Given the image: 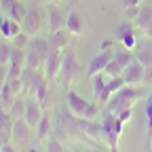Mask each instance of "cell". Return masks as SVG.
<instances>
[{
  "mask_svg": "<svg viewBox=\"0 0 152 152\" xmlns=\"http://www.w3.org/2000/svg\"><path fill=\"white\" fill-rule=\"evenodd\" d=\"M15 97H17V93L13 91V87L9 85V83H4V87H2V91H0V106H4L7 110L13 106V102H15Z\"/></svg>",
  "mask_w": 152,
  "mask_h": 152,
  "instance_id": "23",
  "label": "cell"
},
{
  "mask_svg": "<svg viewBox=\"0 0 152 152\" xmlns=\"http://www.w3.org/2000/svg\"><path fill=\"white\" fill-rule=\"evenodd\" d=\"M11 53H13V42L0 36V64H2V66H9Z\"/></svg>",
  "mask_w": 152,
  "mask_h": 152,
  "instance_id": "25",
  "label": "cell"
},
{
  "mask_svg": "<svg viewBox=\"0 0 152 152\" xmlns=\"http://www.w3.org/2000/svg\"><path fill=\"white\" fill-rule=\"evenodd\" d=\"M68 152H83V150H78V148H74V150H68Z\"/></svg>",
  "mask_w": 152,
  "mask_h": 152,
  "instance_id": "48",
  "label": "cell"
},
{
  "mask_svg": "<svg viewBox=\"0 0 152 152\" xmlns=\"http://www.w3.org/2000/svg\"><path fill=\"white\" fill-rule=\"evenodd\" d=\"M114 38L129 51H135L137 47V36H135V23L129 21V19H125V21H121L116 26V30H114Z\"/></svg>",
  "mask_w": 152,
  "mask_h": 152,
  "instance_id": "7",
  "label": "cell"
},
{
  "mask_svg": "<svg viewBox=\"0 0 152 152\" xmlns=\"http://www.w3.org/2000/svg\"><path fill=\"white\" fill-rule=\"evenodd\" d=\"M47 26H49L51 34L66 28V11H61L59 7H57V2L47 7Z\"/></svg>",
  "mask_w": 152,
  "mask_h": 152,
  "instance_id": "12",
  "label": "cell"
},
{
  "mask_svg": "<svg viewBox=\"0 0 152 152\" xmlns=\"http://www.w3.org/2000/svg\"><path fill=\"white\" fill-rule=\"evenodd\" d=\"M42 114H45V106L38 102L36 97H32V99H28V104H26V114H23V118H26V123L32 127V129H36V125L40 123V118H42Z\"/></svg>",
  "mask_w": 152,
  "mask_h": 152,
  "instance_id": "16",
  "label": "cell"
},
{
  "mask_svg": "<svg viewBox=\"0 0 152 152\" xmlns=\"http://www.w3.org/2000/svg\"><path fill=\"white\" fill-rule=\"evenodd\" d=\"M144 85H152V66H146V74H144Z\"/></svg>",
  "mask_w": 152,
  "mask_h": 152,
  "instance_id": "40",
  "label": "cell"
},
{
  "mask_svg": "<svg viewBox=\"0 0 152 152\" xmlns=\"http://www.w3.org/2000/svg\"><path fill=\"white\" fill-rule=\"evenodd\" d=\"M7 72H9V66H2L0 64V91H2L4 83H7Z\"/></svg>",
  "mask_w": 152,
  "mask_h": 152,
  "instance_id": "39",
  "label": "cell"
},
{
  "mask_svg": "<svg viewBox=\"0 0 152 152\" xmlns=\"http://www.w3.org/2000/svg\"><path fill=\"white\" fill-rule=\"evenodd\" d=\"M7 83L13 87V91L17 95H23V80L21 78H7Z\"/></svg>",
  "mask_w": 152,
  "mask_h": 152,
  "instance_id": "35",
  "label": "cell"
},
{
  "mask_svg": "<svg viewBox=\"0 0 152 152\" xmlns=\"http://www.w3.org/2000/svg\"><path fill=\"white\" fill-rule=\"evenodd\" d=\"M80 76V64L76 59V53L72 47H68L64 51V59H61V68H59V74H57V85H64L66 89H70V85Z\"/></svg>",
  "mask_w": 152,
  "mask_h": 152,
  "instance_id": "5",
  "label": "cell"
},
{
  "mask_svg": "<svg viewBox=\"0 0 152 152\" xmlns=\"http://www.w3.org/2000/svg\"><path fill=\"white\" fill-rule=\"evenodd\" d=\"M135 59L144 66H152V42H137L135 47Z\"/></svg>",
  "mask_w": 152,
  "mask_h": 152,
  "instance_id": "21",
  "label": "cell"
},
{
  "mask_svg": "<svg viewBox=\"0 0 152 152\" xmlns=\"http://www.w3.org/2000/svg\"><path fill=\"white\" fill-rule=\"evenodd\" d=\"M150 102H152V89L146 93V104H150Z\"/></svg>",
  "mask_w": 152,
  "mask_h": 152,
  "instance_id": "43",
  "label": "cell"
},
{
  "mask_svg": "<svg viewBox=\"0 0 152 152\" xmlns=\"http://www.w3.org/2000/svg\"><path fill=\"white\" fill-rule=\"evenodd\" d=\"M123 9H133V7H142V0H118Z\"/></svg>",
  "mask_w": 152,
  "mask_h": 152,
  "instance_id": "37",
  "label": "cell"
},
{
  "mask_svg": "<svg viewBox=\"0 0 152 152\" xmlns=\"http://www.w3.org/2000/svg\"><path fill=\"white\" fill-rule=\"evenodd\" d=\"M30 40H32V36L30 34H26V32H19L15 38H13V47H17V49H28V45H30Z\"/></svg>",
  "mask_w": 152,
  "mask_h": 152,
  "instance_id": "31",
  "label": "cell"
},
{
  "mask_svg": "<svg viewBox=\"0 0 152 152\" xmlns=\"http://www.w3.org/2000/svg\"><path fill=\"white\" fill-rule=\"evenodd\" d=\"M70 40H72V34L64 28V30H59V32H53L51 36H49V45L51 47H57V49H61V51H66L68 47H70Z\"/></svg>",
  "mask_w": 152,
  "mask_h": 152,
  "instance_id": "19",
  "label": "cell"
},
{
  "mask_svg": "<svg viewBox=\"0 0 152 152\" xmlns=\"http://www.w3.org/2000/svg\"><path fill=\"white\" fill-rule=\"evenodd\" d=\"M112 47H114V38H104L99 42V51H110Z\"/></svg>",
  "mask_w": 152,
  "mask_h": 152,
  "instance_id": "38",
  "label": "cell"
},
{
  "mask_svg": "<svg viewBox=\"0 0 152 152\" xmlns=\"http://www.w3.org/2000/svg\"><path fill=\"white\" fill-rule=\"evenodd\" d=\"M91 85H93V102H99L102 93H104V91H106V87H108V80L104 78V72H102V74L91 76Z\"/></svg>",
  "mask_w": 152,
  "mask_h": 152,
  "instance_id": "22",
  "label": "cell"
},
{
  "mask_svg": "<svg viewBox=\"0 0 152 152\" xmlns=\"http://www.w3.org/2000/svg\"><path fill=\"white\" fill-rule=\"evenodd\" d=\"M19 32H23V30H21V23L15 21V19H11V17H7L4 23H2V28H0V36L7 38V40H13Z\"/></svg>",
  "mask_w": 152,
  "mask_h": 152,
  "instance_id": "20",
  "label": "cell"
},
{
  "mask_svg": "<svg viewBox=\"0 0 152 152\" xmlns=\"http://www.w3.org/2000/svg\"><path fill=\"white\" fill-rule=\"evenodd\" d=\"M30 125L26 123V118H15L13 123V131H11V142L15 146H26L30 142Z\"/></svg>",
  "mask_w": 152,
  "mask_h": 152,
  "instance_id": "15",
  "label": "cell"
},
{
  "mask_svg": "<svg viewBox=\"0 0 152 152\" xmlns=\"http://www.w3.org/2000/svg\"><path fill=\"white\" fill-rule=\"evenodd\" d=\"M30 152H38V150H36V148H32V150H30Z\"/></svg>",
  "mask_w": 152,
  "mask_h": 152,
  "instance_id": "49",
  "label": "cell"
},
{
  "mask_svg": "<svg viewBox=\"0 0 152 152\" xmlns=\"http://www.w3.org/2000/svg\"><path fill=\"white\" fill-rule=\"evenodd\" d=\"M66 106L70 108V112L74 114V116L85 118V121H95L102 114L97 102H87L83 95H78V93L72 91V89L66 91Z\"/></svg>",
  "mask_w": 152,
  "mask_h": 152,
  "instance_id": "2",
  "label": "cell"
},
{
  "mask_svg": "<svg viewBox=\"0 0 152 152\" xmlns=\"http://www.w3.org/2000/svg\"><path fill=\"white\" fill-rule=\"evenodd\" d=\"M83 152H99V150H95V148H85Z\"/></svg>",
  "mask_w": 152,
  "mask_h": 152,
  "instance_id": "46",
  "label": "cell"
},
{
  "mask_svg": "<svg viewBox=\"0 0 152 152\" xmlns=\"http://www.w3.org/2000/svg\"><path fill=\"white\" fill-rule=\"evenodd\" d=\"M9 64H15V66H26V49H17V47H13L11 61H9Z\"/></svg>",
  "mask_w": 152,
  "mask_h": 152,
  "instance_id": "32",
  "label": "cell"
},
{
  "mask_svg": "<svg viewBox=\"0 0 152 152\" xmlns=\"http://www.w3.org/2000/svg\"><path fill=\"white\" fill-rule=\"evenodd\" d=\"M42 78H45V70L26 66V68H23V74H21V80H23V95H32L34 89L38 87V83H40Z\"/></svg>",
  "mask_w": 152,
  "mask_h": 152,
  "instance_id": "13",
  "label": "cell"
},
{
  "mask_svg": "<svg viewBox=\"0 0 152 152\" xmlns=\"http://www.w3.org/2000/svg\"><path fill=\"white\" fill-rule=\"evenodd\" d=\"M99 127H102V142H106L108 146H118V140L123 135L125 123L118 121L116 114L108 112V110H102V114H99Z\"/></svg>",
  "mask_w": 152,
  "mask_h": 152,
  "instance_id": "4",
  "label": "cell"
},
{
  "mask_svg": "<svg viewBox=\"0 0 152 152\" xmlns=\"http://www.w3.org/2000/svg\"><path fill=\"white\" fill-rule=\"evenodd\" d=\"M61 59H64V51L57 49V47H51V51L47 55V61H45V68H42L49 83L57 80V74H59V68H61Z\"/></svg>",
  "mask_w": 152,
  "mask_h": 152,
  "instance_id": "9",
  "label": "cell"
},
{
  "mask_svg": "<svg viewBox=\"0 0 152 152\" xmlns=\"http://www.w3.org/2000/svg\"><path fill=\"white\" fill-rule=\"evenodd\" d=\"M146 116H148V131H146V152H152V102L146 104Z\"/></svg>",
  "mask_w": 152,
  "mask_h": 152,
  "instance_id": "28",
  "label": "cell"
},
{
  "mask_svg": "<svg viewBox=\"0 0 152 152\" xmlns=\"http://www.w3.org/2000/svg\"><path fill=\"white\" fill-rule=\"evenodd\" d=\"M4 144H7V140H4V135H2V133H0V148H2Z\"/></svg>",
  "mask_w": 152,
  "mask_h": 152,
  "instance_id": "44",
  "label": "cell"
},
{
  "mask_svg": "<svg viewBox=\"0 0 152 152\" xmlns=\"http://www.w3.org/2000/svg\"><path fill=\"white\" fill-rule=\"evenodd\" d=\"M32 95H34V97L40 102L42 106H47V97H49V80H47V76H45L40 83H38V87L34 89V93H32Z\"/></svg>",
  "mask_w": 152,
  "mask_h": 152,
  "instance_id": "26",
  "label": "cell"
},
{
  "mask_svg": "<svg viewBox=\"0 0 152 152\" xmlns=\"http://www.w3.org/2000/svg\"><path fill=\"white\" fill-rule=\"evenodd\" d=\"M142 97H144V91H142L137 85H125L121 91H116V93H114L112 97L108 99V104L104 106V110H108V112H114V114H116L118 110L133 106L135 102H140Z\"/></svg>",
  "mask_w": 152,
  "mask_h": 152,
  "instance_id": "3",
  "label": "cell"
},
{
  "mask_svg": "<svg viewBox=\"0 0 152 152\" xmlns=\"http://www.w3.org/2000/svg\"><path fill=\"white\" fill-rule=\"evenodd\" d=\"M148 23H152V7H142L140 9V15L135 19V28H146Z\"/></svg>",
  "mask_w": 152,
  "mask_h": 152,
  "instance_id": "27",
  "label": "cell"
},
{
  "mask_svg": "<svg viewBox=\"0 0 152 152\" xmlns=\"http://www.w3.org/2000/svg\"><path fill=\"white\" fill-rule=\"evenodd\" d=\"M34 133H36V140H38V142H45L51 133H53V118H51V114H49L47 110H45V114H42L40 123L36 125Z\"/></svg>",
  "mask_w": 152,
  "mask_h": 152,
  "instance_id": "17",
  "label": "cell"
},
{
  "mask_svg": "<svg viewBox=\"0 0 152 152\" xmlns=\"http://www.w3.org/2000/svg\"><path fill=\"white\" fill-rule=\"evenodd\" d=\"M142 32H144V34H146L148 38H152V23H148V26H146V28H144Z\"/></svg>",
  "mask_w": 152,
  "mask_h": 152,
  "instance_id": "41",
  "label": "cell"
},
{
  "mask_svg": "<svg viewBox=\"0 0 152 152\" xmlns=\"http://www.w3.org/2000/svg\"><path fill=\"white\" fill-rule=\"evenodd\" d=\"M53 135L57 140H61L64 144H70L76 140H87L85 133H83L80 118L74 116L68 106L55 108V112H53Z\"/></svg>",
  "mask_w": 152,
  "mask_h": 152,
  "instance_id": "1",
  "label": "cell"
},
{
  "mask_svg": "<svg viewBox=\"0 0 152 152\" xmlns=\"http://www.w3.org/2000/svg\"><path fill=\"white\" fill-rule=\"evenodd\" d=\"M125 85H127V83H125L123 76H114V78H108V91H110L112 95L116 93V91H121Z\"/></svg>",
  "mask_w": 152,
  "mask_h": 152,
  "instance_id": "33",
  "label": "cell"
},
{
  "mask_svg": "<svg viewBox=\"0 0 152 152\" xmlns=\"http://www.w3.org/2000/svg\"><path fill=\"white\" fill-rule=\"evenodd\" d=\"M85 26H87V17L80 13L78 7H70L66 11V30L72 34V36H80L85 32Z\"/></svg>",
  "mask_w": 152,
  "mask_h": 152,
  "instance_id": "8",
  "label": "cell"
},
{
  "mask_svg": "<svg viewBox=\"0 0 152 152\" xmlns=\"http://www.w3.org/2000/svg\"><path fill=\"white\" fill-rule=\"evenodd\" d=\"M47 4H53V2H59V0H45Z\"/></svg>",
  "mask_w": 152,
  "mask_h": 152,
  "instance_id": "47",
  "label": "cell"
},
{
  "mask_svg": "<svg viewBox=\"0 0 152 152\" xmlns=\"http://www.w3.org/2000/svg\"><path fill=\"white\" fill-rule=\"evenodd\" d=\"M26 104H28V99L21 97V95H17L15 102H13V106L9 108L11 116H13V118H23V114H26Z\"/></svg>",
  "mask_w": 152,
  "mask_h": 152,
  "instance_id": "24",
  "label": "cell"
},
{
  "mask_svg": "<svg viewBox=\"0 0 152 152\" xmlns=\"http://www.w3.org/2000/svg\"><path fill=\"white\" fill-rule=\"evenodd\" d=\"M4 19H7V15H4V11L0 9V28H2V23H4Z\"/></svg>",
  "mask_w": 152,
  "mask_h": 152,
  "instance_id": "42",
  "label": "cell"
},
{
  "mask_svg": "<svg viewBox=\"0 0 152 152\" xmlns=\"http://www.w3.org/2000/svg\"><path fill=\"white\" fill-rule=\"evenodd\" d=\"M45 142H47V152H68L66 146H64V142L57 140L55 135H49Z\"/></svg>",
  "mask_w": 152,
  "mask_h": 152,
  "instance_id": "29",
  "label": "cell"
},
{
  "mask_svg": "<svg viewBox=\"0 0 152 152\" xmlns=\"http://www.w3.org/2000/svg\"><path fill=\"white\" fill-rule=\"evenodd\" d=\"M135 59V53L129 51V49H118V51H114V57H112V61L106 66L104 70V76L106 78H114V76H123V70Z\"/></svg>",
  "mask_w": 152,
  "mask_h": 152,
  "instance_id": "6",
  "label": "cell"
},
{
  "mask_svg": "<svg viewBox=\"0 0 152 152\" xmlns=\"http://www.w3.org/2000/svg\"><path fill=\"white\" fill-rule=\"evenodd\" d=\"M13 123H15V118L11 116V112L4 108V106H0V133L4 135V140H7V144L11 142V131H13Z\"/></svg>",
  "mask_w": 152,
  "mask_h": 152,
  "instance_id": "18",
  "label": "cell"
},
{
  "mask_svg": "<svg viewBox=\"0 0 152 152\" xmlns=\"http://www.w3.org/2000/svg\"><path fill=\"white\" fill-rule=\"evenodd\" d=\"M42 21H45V15H42V11L38 9V7H32V9H28L26 19L21 21V30H23L26 34H30V36H36L38 32H40Z\"/></svg>",
  "mask_w": 152,
  "mask_h": 152,
  "instance_id": "10",
  "label": "cell"
},
{
  "mask_svg": "<svg viewBox=\"0 0 152 152\" xmlns=\"http://www.w3.org/2000/svg\"><path fill=\"white\" fill-rule=\"evenodd\" d=\"M112 57H114V49L110 51H97L93 57H91V61H89V68H87V74H89V78L95 74H102L106 70V66L112 61Z\"/></svg>",
  "mask_w": 152,
  "mask_h": 152,
  "instance_id": "11",
  "label": "cell"
},
{
  "mask_svg": "<svg viewBox=\"0 0 152 152\" xmlns=\"http://www.w3.org/2000/svg\"><path fill=\"white\" fill-rule=\"evenodd\" d=\"M26 13H28V9L21 4V2H15V7L11 9V13H9V17L11 19H15V21H19L21 23L23 19H26Z\"/></svg>",
  "mask_w": 152,
  "mask_h": 152,
  "instance_id": "30",
  "label": "cell"
},
{
  "mask_svg": "<svg viewBox=\"0 0 152 152\" xmlns=\"http://www.w3.org/2000/svg\"><path fill=\"white\" fill-rule=\"evenodd\" d=\"M144 74H146V66L140 64L137 59H133L123 70V78L127 85H144Z\"/></svg>",
  "mask_w": 152,
  "mask_h": 152,
  "instance_id": "14",
  "label": "cell"
},
{
  "mask_svg": "<svg viewBox=\"0 0 152 152\" xmlns=\"http://www.w3.org/2000/svg\"><path fill=\"white\" fill-rule=\"evenodd\" d=\"M108 152H118V146H110V150Z\"/></svg>",
  "mask_w": 152,
  "mask_h": 152,
  "instance_id": "45",
  "label": "cell"
},
{
  "mask_svg": "<svg viewBox=\"0 0 152 152\" xmlns=\"http://www.w3.org/2000/svg\"><path fill=\"white\" fill-rule=\"evenodd\" d=\"M116 116H118V121H121V123H125V125H127V123L133 118V110H131V106H129V108L118 110V112H116Z\"/></svg>",
  "mask_w": 152,
  "mask_h": 152,
  "instance_id": "34",
  "label": "cell"
},
{
  "mask_svg": "<svg viewBox=\"0 0 152 152\" xmlns=\"http://www.w3.org/2000/svg\"><path fill=\"white\" fill-rule=\"evenodd\" d=\"M15 2H17V0H0V9H2L4 11V15L9 17V13H11V9L15 7Z\"/></svg>",
  "mask_w": 152,
  "mask_h": 152,
  "instance_id": "36",
  "label": "cell"
}]
</instances>
